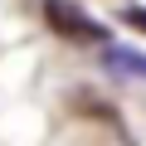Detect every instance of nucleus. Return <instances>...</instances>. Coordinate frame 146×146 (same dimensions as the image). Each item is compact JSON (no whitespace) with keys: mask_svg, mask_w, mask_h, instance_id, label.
Listing matches in <instances>:
<instances>
[{"mask_svg":"<svg viewBox=\"0 0 146 146\" xmlns=\"http://www.w3.org/2000/svg\"><path fill=\"white\" fill-rule=\"evenodd\" d=\"M44 20H49V29L63 34V39H78V44H98V39H102L98 20L83 15L73 0H44Z\"/></svg>","mask_w":146,"mask_h":146,"instance_id":"1","label":"nucleus"},{"mask_svg":"<svg viewBox=\"0 0 146 146\" xmlns=\"http://www.w3.org/2000/svg\"><path fill=\"white\" fill-rule=\"evenodd\" d=\"M107 63L122 68V73H136V78H146V58L131 54V49H107Z\"/></svg>","mask_w":146,"mask_h":146,"instance_id":"2","label":"nucleus"},{"mask_svg":"<svg viewBox=\"0 0 146 146\" xmlns=\"http://www.w3.org/2000/svg\"><path fill=\"white\" fill-rule=\"evenodd\" d=\"M122 25H127V29H141V34H146V10H141V5H131V10L122 15Z\"/></svg>","mask_w":146,"mask_h":146,"instance_id":"3","label":"nucleus"}]
</instances>
